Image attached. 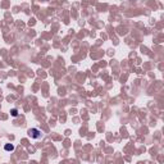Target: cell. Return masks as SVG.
I'll return each mask as SVG.
<instances>
[{
	"label": "cell",
	"mask_w": 164,
	"mask_h": 164,
	"mask_svg": "<svg viewBox=\"0 0 164 164\" xmlns=\"http://www.w3.org/2000/svg\"><path fill=\"white\" fill-rule=\"evenodd\" d=\"M28 135L32 138H40L42 136V132H41L39 128H30L28 129Z\"/></svg>",
	"instance_id": "1"
},
{
	"label": "cell",
	"mask_w": 164,
	"mask_h": 164,
	"mask_svg": "<svg viewBox=\"0 0 164 164\" xmlns=\"http://www.w3.org/2000/svg\"><path fill=\"white\" fill-rule=\"evenodd\" d=\"M10 114H12V117H18V109H12V110H10Z\"/></svg>",
	"instance_id": "3"
},
{
	"label": "cell",
	"mask_w": 164,
	"mask_h": 164,
	"mask_svg": "<svg viewBox=\"0 0 164 164\" xmlns=\"http://www.w3.org/2000/svg\"><path fill=\"white\" fill-rule=\"evenodd\" d=\"M4 149H5L7 151H13V150H14V146H13L12 144H7V145L4 146Z\"/></svg>",
	"instance_id": "2"
}]
</instances>
